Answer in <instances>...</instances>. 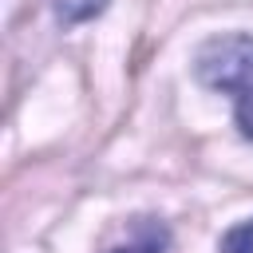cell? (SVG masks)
<instances>
[{"label":"cell","instance_id":"cell-1","mask_svg":"<svg viewBox=\"0 0 253 253\" xmlns=\"http://www.w3.org/2000/svg\"><path fill=\"white\" fill-rule=\"evenodd\" d=\"M194 75L210 91H221L233 99L237 130L253 142V36L225 32L206 40L194 55Z\"/></svg>","mask_w":253,"mask_h":253},{"label":"cell","instance_id":"cell-2","mask_svg":"<svg viewBox=\"0 0 253 253\" xmlns=\"http://www.w3.org/2000/svg\"><path fill=\"white\" fill-rule=\"evenodd\" d=\"M166 245H170L166 225L142 217V221H134V237H130L126 245H115L111 253H166Z\"/></svg>","mask_w":253,"mask_h":253},{"label":"cell","instance_id":"cell-3","mask_svg":"<svg viewBox=\"0 0 253 253\" xmlns=\"http://www.w3.org/2000/svg\"><path fill=\"white\" fill-rule=\"evenodd\" d=\"M107 0H51V12L63 28H75V24H87L95 16H103Z\"/></svg>","mask_w":253,"mask_h":253},{"label":"cell","instance_id":"cell-4","mask_svg":"<svg viewBox=\"0 0 253 253\" xmlns=\"http://www.w3.org/2000/svg\"><path fill=\"white\" fill-rule=\"evenodd\" d=\"M217 249H221V253H253V217H245V221H237L233 229H225Z\"/></svg>","mask_w":253,"mask_h":253}]
</instances>
